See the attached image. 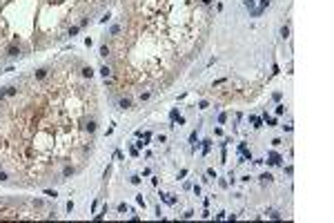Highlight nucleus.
<instances>
[{
  "label": "nucleus",
  "instance_id": "obj_2",
  "mask_svg": "<svg viewBox=\"0 0 334 223\" xmlns=\"http://www.w3.org/2000/svg\"><path fill=\"white\" fill-rule=\"evenodd\" d=\"M120 107H123V109L131 107V100H129V98H123V100H120Z\"/></svg>",
  "mask_w": 334,
  "mask_h": 223
},
{
  "label": "nucleus",
  "instance_id": "obj_1",
  "mask_svg": "<svg viewBox=\"0 0 334 223\" xmlns=\"http://www.w3.org/2000/svg\"><path fill=\"white\" fill-rule=\"evenodd\" d=\"M82 63H49L42 78H16V94L0 100V170L9 185L62 183L78 174L94 154L98 96Z\"/></svg>",
  "mask_w": 334,
  "mask_h": 223
}]
</instances>
